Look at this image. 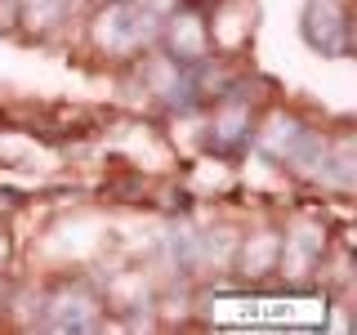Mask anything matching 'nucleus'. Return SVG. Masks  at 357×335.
<instances>
[{
  "instance_id": "nucleus-1",
  "label": "nucleus",
  "mask_w": 357,
  "mask_h": 335,
  "mask_svg": "<svg viewBox=\"0 0 357 335\" xmlns=\"http://www.w3.org/2000/svg\"><path fill=\"white\" fill-rule=\"evenodd\" d=\"M89 50L107 63L130 67L139 54L156 50L161 40V18L152 9H143L139 0H98V9L89 14Z\"/></svg>"
},
{
  "instance_id": "nucleus-2",
  "label": "nucleus",
  "mask_w": 357,
  "mask_h": 335,
  "mask_svg": "<svg viewBox=\"0 0 357 335\" xmlns=\"http://www.w3.org/2000/svg\"><path fill=\"white\" fill-rule=\"evenodd\" d=\"M259 112H264V94H250V76L237 67L228 89L201 112V152H210L215 161H237V156H245Z\"/></svg>"
},
{
  "instance_id": "nucleus-3",
  "label": "nucleus",
  "mask_w": 357,
  "mask_h": 335,
  "mask_svg": "<svg viewBox=\"0 0 357 335\" xmlns=\"http://www.w3.org/2000/svg\"><path fill=\"white\" fill-rule=\"evenodd\" d=\"M36 331H54V335L107 331V295L89 277H59L40 290Z\"/></svg>"
},
{
  "instance_id": "nucleus-4",
  "label": "nucleus",
  "mask_w": 357,
  "mask_h": 335,
  "mask_svg": "<svg viewBox=\"0 0 357 335\" xmlns=\"http://www.w3.org/2000/svg\"><path fill=\"white\" fill-rule=\"evenodd\" d=\"M331 251V228L317 215H295L282 228V251H277V282H286L290 290H304L317 277V264Z\"/></svg>"
},
{
  "instance_id": "nucleus-5",
  "label": "nucleus",
  "mask_w": 357,
  "mask_h": 335,
  "mask_svg": "<svg viewBox=\"0 0 357 335\" xmlns=\"http://www.w3.org/2000/svg\"><path fill=\"white\" fill-rule=\"evenodd\" d=\"M299 31H304V40H308L312 54H321V59H349V54H353L349 0H304Z\"/></svg>"
},
{
  "instance_id": "nucleus-6",
  "label": "nucleus",
  "mask_w": 357,
  "mask_h": 335,
  "mask_svg": "<svg viewBox=\"0 0 357 335\" xmlns=\"http://www.w3.org/2000/svg\"><path fill=\"white\" fill-rule=\"evenodd\" d=\"M161 45L165 54H170L174 63H183V67H192V63H206L210 54V27H206V9H197V5H178L170 9V14L161 18Z\"/></svg>"
},
{
  "instance_id": "nucleus-7",
  "label": "nucleus",
  "mask_w": 357,
  "mask_h": 335,
  "mask_svg": "<svg viewBox=\"0 0 357 335\" xmlns=\"http://www.w3.org/2000/svg\"><path fill=\"white\" fill-rule=\"evenodd\" d=\"M255 0H215L206 5V27H210V50L219 59L241 63V54L255 40Z\"/></svg>"
},
{
  "instance_id": "nucleus-8",
  "label": "nucleus",
  "mask_w": 357,
  "mask_h": 335,
  "mask_svg": "<svg viewBox=\"0 0 357 335\" xmlns=\"http://www.w3.org/2000/svg\"><path fill=\"white\" fill-rule=\"evenodd\" d=\"M304 130H308V117H304V112L282 107V103H268L259 112V121H255L250 152L259 156V161H268V165H277V170H282L286 156L295 152V143H299V134H304Z\"/></svg>"
},
{
  "instance_id": "nucleus-9",
  "label": "nucleus",
  "mask_w": 357,
  "mask_h": 335,
  "mask_svg": "<svg viewBox=\"0 0 357 335\" xmlns=\"http://www.w3.org/2000/svg\"><path fill=\"white\" fill-rule=\"evenodd\" d=\"M277 251H282V228H245L237 241V255H232V273L241 277L245 286H259L277 273Z\"/></svg>"
},
{
  "instance_id": "nucleus-10",
  "label": "nucleus",
  "mask_w": 357,
  "mask_h": 335,
  "mask_svg": "<svg viewBox=\"0 0 357 335\" xmlns=\"http://www.w3.org/2000/svg\"><path fill=\"white\" fill-rule=\"evenodd\" d=\"M312 188H321L331 197L357 193V139H353V130H331V148H326V161H321Z\"/></svg>"
},
{
  "instance_id": "nucleus-11",
  "label": "nucleus",
  "mask_w": 357,
  "mask_h": 335,
  "mask_svg": "<svg viewBox=\"0 0 357 335\" xmlns=\"http://www.w3.org/2000/svg\"><path fill=\"white\" fill-rule=\"evenodd\" d=\"M161 260H165V268H170L174 277H183V282L201 277V223L178 215L161 237Z\"/></svg>"
},
{
  "instance_id": "nucleus-12",
  "label": "nucleus",
  "mask_w": 357,
  "mask_h": 335,
  "mask_svg": "<svg viewBox=\"0 0 357 335\" xmlns=\"http://www.w3.org/2000/svg\"><path fill=\"white\" fill-rule=\"evenodd\" d=\"M81 0H18V22L27 27V36H59L67 22L76 18Z\"/></svg>"
},
{
  "instance_id": "nucleus-13",
  "label": "nucleus",
  "mask_w": 357,
  "mask_h": 335,
  "mask_svg": "<svg viewBox=\"0 0 357 335\" xmlns=\"http://www.w3.org/2000/svg\"><path fill=\"white\" fill-rule=\"evenodd\" d=\"M9 304H14V286H9L5 268H0V318H5V313H9Z\"/></svg>"
},
{
  "instance_id": "nucleus-14",
  "label": "nucleus",
  "mask_w": 357,
  "mask_h": 335,
  "mask_svg": "<svg viewBox=\"0 0 357 335\" xmlns=\"http://www.w3.org/2000/svg\"><path fill=\"white\" fill-rule=\"evenodd\" d=\"M183 5H197V9H206V5H215V0H183Z\"/></svg>"
}]
</instances>
